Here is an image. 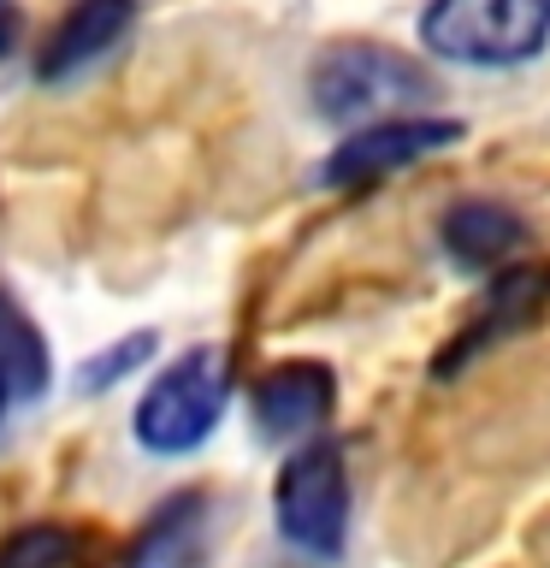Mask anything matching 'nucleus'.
<instances>
[{
    "instance_id": "14",
    "label": "nucleus",
    "mask_w": 550,
    "mask_h": 568,
    "mask_svg": "<svg viewBox=\"0 0 550 568\" xmlns=\"http://www.w3.org/2000/svg\"><path fill=\"white\" fill-rule=\"evenodd\" d=\"M12 42V0H0V53H7Z\"/></svg>"
},
{
    "instance_id": "5",
    "label": "nucleus",
    "mask_w": 550,
    "mask_h": 568,
    "mask_svg": "<svg viewBox=\"0 0 550 568\" xmlns=\"http://www.w3.org/2000/svg\"><path fill=\"white\" fill-rule=\"evenodd\" d=\"M461 136V119H385V124H361L332 149V160L319 166L332 190H361L379 184V178L415 166V160L450 149Z\"/></svg>"
},
{
    "instance_id": "13",
    "label": "nucleus",
    "mask_w": 550,
    "mask_h": 568,
    "mask_svg": "<svg viewBox=\"0 0 550 568\" xmlns=\"http://www.w3.org/2000/svg\"><path fill=\"white\" fill-rule=\"evenodd\" d=\"M154 355V337L149 332H131L119 349H101L95 362H83V390H101V385H113V379H124L131 367H142Z\"/></svg>"
},
{
    "instance_id": "9",
    "label": "nucleus",
    "mask_w": 550,
    "mask_h": 568,
    "mask_svg": "<svg viewBox=\"0 0 550 568\" xmlns=\"http://www.w3.org/2000/svg\"><path fill=\"white\" fill-rule=\"evenodd\" d=\"M202 550H207V497L177 491L149 515L124 568H202Z\"/></svg>"
},
{
    "instance_id": "6",
    "label": "nucleus",
    "mask_w": 550,
    "mask_h": 568,
    "mask_svg": "<svg viewBox=\"0 0 550 568\" xmlns=\"http://www.w3.org/2000/svg\"><path fill=\"white\" fill-rule=\"evenodd\" d=\"M332 397H337V385H332V373L319 362H284V367H273L255 385V426H261V438L291 444V438L319 433L326 415H332Z\"/></svg>"
},
{
    "instance_id": "15",
    "label": "nucleus",
    "mask_w": 550,
    "mask_h": 568,
    "mask_svg": "<svg viewBox=\"0 0 550 568\" xmlns=\"http://www.w3.org/2000/svg\"><path fill=\"white\" fill-rule=\"evenodd\" d=\"M7 403H12V390H7V379H0V415H7Z\"/></svg>"
},
{
    "instance_id": "10",
    "label": "nucleus",
    "mask_w": 550,
    "mask_h": 568,
    "mask_svg": "<svg viewBox=\"0 0 550 568\" xmlns=\"http://www.w3.org/2000/svg\"><path fill=\"white\" fill-rule=\"evenodd\" d=\"M550 291V273H539V266H521V273H503L491 284V302H486V314L473 320V326H461V337H456V349L438 362V373H450L461 355H473L479 344H491V337H503V332H515L521 320L539 308V296Z\"/></svg>"
},
{
    "instance_id": "4",
    "label": "nucleus",
    "mask_w": 550,
    "mask_h": 568,
    "mask_svg": "<svg viewBox=\"0 0 550 568\" xmlns=\"http://www.w3.org/2000/svg\"><path fill=\"white\" fill-rule=\"evenodd\" d=\"M278 532L284 545H296L302 557H337L349 539V474H344V450L332 438H308L296 444V456L284 462L278 491Z\"/></svg>"
},
{
    "instance_id": "8",
    "label": "nucleus",
    "mask_w": 550,
    "mask_h": 568,
    "mask_svg": "<svg viewBox=\"0 0 550 568\" xmlns=\"http://www.w3.org/2000/svg\"><path fill=\"white\" fill-rule=\"evenodd\" d=\"M438 237H444V255H450L461 273H491V266H503L515 248H521L527 225L515 220L503 202L473 195V202H456L450 213H444Z\"/></svg>"
},
{
    "instance_id": "3",
    "label": "nucleus",
    "mask_w": 550,
    "mask_h": 568,
    "mask_svg": "<svg viewBox=\"0 0 550 568\" xmlns=\"http://www.w3.org/2000/svg\"><path fill=\"white\" fill-rule=\"evenodd\" d=\"M231 397V362L225 349H190L172 367H160V379L142 390L136 403V438L154 456H184L195 450L225 415Z\"/></svg>"
},
{
    "instance_id": "1",
    "label": "nucleus",
    "mask_w": 550,
    "mask_h": 568,
    "mask_svg": "<svg viewBox=\"0 0 550 568\" xmlns=\"http://www.w3.org/2000/svg\"><path fill=\"white\" fill-rule=\"evenodd\" d=\"M314 106L319 119L332 124H385V119H408V106H420L432 95V78H426L420 60L385 48V42H344L326 48L314 60Z\"/></svg>"
},
{
    "instance_id": "2",
    "label": "nucleus",
    "mask_w": 550,
    "mask_h": 568,
    "mask_svg": "<svg viewBox=\"0 0 550 568\" xmlns=\"http://www.w3.org/2000/svg\"><path fill=\"white\" fill-rule=\"evenodd\" d=\"M550 36V0H432L420 12V42L456 65H521Z\"/></svg>"
},
{
    "instance_id": "11",
    "label": "nucleus",
    "mask_w": 550,
    "mask_h": 568,
    "mask_svg": "<svg viewBox=\"0 0 550 568\" xmlns=\"http://www.w3.org/2000/svg\"><path fill=\"white\" fill-rule=\"evenodd\" d=\"M0 379H7L12 397H42L48 390V344L7 291H0Z\"/></svg>"
},
{
    "instance_id": "12",
    "label": "nucleus",
    "mask_w": 550,
    "mask_h": 568,
    "mask_svg": "<svg viewBox=\"0 0 550 568\" xmlns=\"http://www.w3.org/2000/svg\"><path fill=\"white\" fill-rule=\"evenodd\" d=\"M0 568H83V539L65 527H24L0 545Z\"/></svg>"
},
{
    "instance_id": "7",
    "label": "nucleus",
    "mask_w": 550,
    "mask_h": 568,
    "mask_svg": "<svg viewBox=\"0 0 550 568\" xmlns=\"http://www.w3.org/2000/svg\"><path fill=\"white\" fill-rule=\"evenodd\" d=\"M131 18H136V0H78L60 18V30H53V42L42 53V78L60 83V78H78L95 60H106L124 42Z\"/></svg>"
}]
</instances>
